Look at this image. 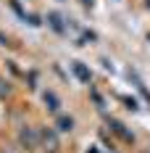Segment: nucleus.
<instances>
[{
  "label": "nucleus",
  "mask_w": 150,
  "mask_h": 153,
  "mask_svg": "<svg viewBox=\"0 0 150 153\" xmlns=\"http://www.w3.org/2000/svg\"><path fill=\"white\" fill-rule=\"evenodd\" d=\"M42 140H45V145H47V151H50V153L58 148V140H55V135H53V132H45V135H42Z\"/></svg>",
  "instance_id": "f257e3e1"
},
{
  "label": "nucleus",
  "mask_w": 150,
  "mask_h": 153,
  "mask_svg": "<svg viewBox=\"0 0 150 153\" xmlns=\"http://www.w3.org/2000/svg\"><path fill=\"white\" fill-rule=\"evenodd\" d=\"M74 71H76V76H79L82 82H90V71H87L82 63H74Z\"/></svg>",
  "instance_id": "f03ea898"
},
{
  "label": "nucleus",
  "mask_w": 150,
  "mask_h": 153,
  "mask_svg": "<svg viewBox=\"0 0 150 153\" xmlns=\"http://www.w3.org/2000/svg\"><path fill=\"white\" fill-rule=\"evenodd\" d=\"M45 103H47L50 111H58V98H55L53 92H45Z\"/></svg>",
  "instance_id": "7ed1b4c3"
},
{
  "label": "nucleus",
  "mask_w": 150,
  "mask_h": 153,
  "mask_svg": "<svg viewBox=\"0 0 150 153\" xmlns=\"http://www.w3.org/2000/svg\"><path fill=\"white\" fill-rule=\"evenodd\" d=\"M71 127H74V122H71L69 116H61V119H58V129H61V132H69Z\"/></svg>",
  "instance_id": "20e7f679"
},
{
  "label": "nucleus",
  "mask_w": 150,
  "mask_h": 153,
  "mask_svg": "<svg viewBox=\"0 0 150 153\" xmlns=\"http://www.w3.org/2000/svg\"><path fill=\"white\" fill-rule=\"evenodd\" d=\"M21 140H24V145H29V148H37V140H34V135H32V132H27V129L21 132Z\"/></svg>",
  "instance_id": "39448f33"
},
{
  "label": "nucleus",
  "mask_w": 150,
  "mask_h": 153,
  "mask_svg": "<svg viewBox=\"0 0 150 153\" xmlns=\"http://www.w3.org/2000/svg\"><path fill=\"white\" fill-rule=\"evenodd\" d=\"M148 8H150V0H148Z\"/></svg>",
  "instance_id": "423d86ee"
}]
</instances>
